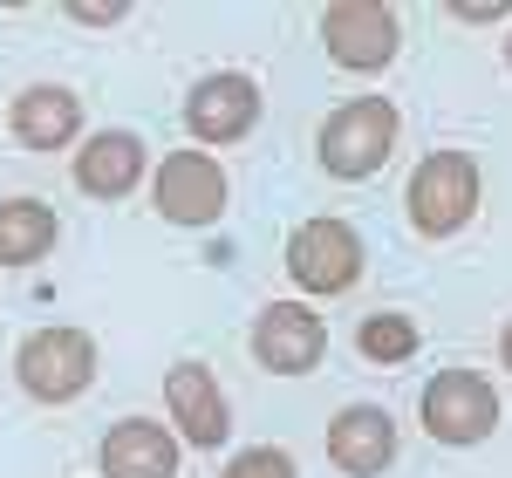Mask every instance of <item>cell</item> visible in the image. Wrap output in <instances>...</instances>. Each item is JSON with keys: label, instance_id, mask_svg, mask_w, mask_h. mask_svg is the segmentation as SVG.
<instances>
[{"label": "cell", "instance_id": "obj_1", "mask_svg": "<svg viewBox=\"0 0 512 478\" xmlns=\"http://www.w3.org/2000/svg\"><path fill=\"white\" fill-rule=\"evenodd\" d=\"M396 130H403V117H396L390 96H349L335 117L321 123V171L349 178V185L355 178H376L396 151Z\"/></svg>", "mask_w": 512, "mask_h": 478}, {"label": "cell", "instance_id": "obj_2", "mask_svg": "<svg viewBox=\"0 0 512 478\" xmlns=\"http://www.w3.org/2000/svg\"><path fill=\"white\" fill-rule=\"evenodd\" d=\"M14 383L35 403H76L96 383V335L89 328H35L14 349Z\"/></svg>", "mask_w": 512, "mask_h": 478}, {"label": "cell", "instance_id": "obj_3", "mask_svg": "<svg viewBox=\"0 0 512 478\" xmlns=\"http://www.w3.org/2000/svg\"><path fill=\"white\" fill-rule=\"evenodd\" d=\"M417 417H424V431L437 444H485L499 431V390H492V376H478V369H437L431 383H424V397H417Z\"/></svg>", "mask_w": 512, "mask_h": 478}, {"label": "cell", "instance_id": "obj_4", "mask_svg": "<svg viewBox=\"0 0 512 478\" xmlns=\"http://www.w3.org/2000/svg\"><path fill=\"white\" fill-rule=\"evenodd\" d=\"M410 226L424 239H451L458 226H472L478 212V164L465 151H431L410 171Z\"/></svg>", "mask_w": 512, "mask_h": 478}, {"label": "cell", "instance_id": "obj_5", "mask_svg": "<svg viewBox=\"0 0 512 478\" xmlns=\"http://www.w3.org/2000/svg\"><path fill=\"white\" fill-rule=\"evenodd\" d=\"M287 274L308 294H349L362 280V239L349 219H301L287 233Z\"/></svg>", "mask_w": 512, "mask_h": 478}, {"label": "cell", "instance_id": "obj_6", "mask_svg": "<svg viewBox=\"0 0 512 478\" xmlns=\"http://www.w3.org/2000/svg\"><path fill=\"white\" fill-rule=\"evenodd\" d=\"M321 41H328V55L342 69L369 76V69H390L396 62L403 21H396V7H383V0H335L321 14Z\"/></svg>", "mask_w": 512, "mask_h": 478}, {"label": "cell", "instance_id": "obj_7", "mask_svg": "<svg viewBox=\"0 0 512 478\" xmlns=\"http://www.w3.org/2000/svg\"><path fill=\"white\" fill-rule=\"evenodd\" d=\"M164 410H171V438H185L192 451H219L233 438V410L226 390L205 362H171L164 369Z\"/></svg>", "mask_w": 512, "mask_h": 478}, {"label": "cell", "instance_id": "obj_8", "mask_svg": "<svg viewBox=\"0 0 512 478\" xmlns=\"http://www.w3.org/2000/svg\"><path fill=\"white\" fill-rule=\"evenodd\" d=\"M151 199L171 226H212L226 212V164L212 151H171L151 178Z\"/></svg>", "mask_w": 512, "mask_h": 478}, {"label": "cell", "instance_id": "obj_9", "mask_svg": "<svg viewBox=\"0 0 512 478\" xmlns=\"http://www.w3.org/2000/svg\"><path fill=\"white\" fill-rule=\"evenodd\" d=\"M328 356V328L315 308H294V301H267L253 315V362L274 369V376H308Z\"/></svg>", "mask_w": 512, "mask_h": 478}, {"label": "cell", "instance_id": "obj_10", "mask_svg": "<svg viewBox=\"0 0 512 478\" xmlns=\"http://www.w3.org/2000/svg\"><path fill=\"white\" fill-rule=\"evenodd\" d=\"M253 123H260V82L239 69H219L185 96V130L198 144H239Z\"/></svg>", "mask_w": 512, "mask_h": 478}, {"label": "cell", "instance_id": "obj_11", "mask_svg": "<svg viewBox=\"0 0 512 478\" xmlns=\"http://www.w3.org/2000/svg\"><path fill=\"white\" fill-rule=\"evenodd\" d=\"M328 458L349 478H383L396 465V417L383 403H349L328 424Z\"/></svg>", "mask_w": 512, "mask_h": 478}, {"label": "cell", "instance_id": "obj_12", "mask_svg": "<svg viewBox=\"0 0 512 478\" xmlns=\"http://www.w3.org/2000/svg\"><path fill=\"white\" fill-rule=\"evenodd\" d=\"M96 465L103 478H178V438L171 424H151V417H117L103 431Z\"/></svg>", "mask_w": 512, "mask_h": 478}, {"label": "cell", "instance_id": "obj_13", "mask_svg": "<svg viewBox=\"0 0 512 478\" xmlns=\"http://www.w3.org/2000/svg\"><path fill=\"white\" fill-rule=\"evenodd\" d=\"M7 130L28 144V151H62L69 137L82 130V96L62 89V82H35L7 103Z\"/></svg>", "mask_w": 512, "mask_h": 478}, {"label": "cell", "instance_id": "obj_14", "mask_svg": "<svg viewBox=\"0 0 512 478\" xmlns=\"http://www.w3.org/2000/svg\"><path fill=\"white\" fill-rule=\"evenodd\" d=\"M144 178V137L137 130H96L76 151V185L89 199H130Z\"/></svg>", "mask_w": 512, "mask_h": 478}, {"label": "cell", "instance_id": "obj_15", "mask_svg": "<svg viewBox=\"0 0 512 478\" xmlns=\"http://www.w3.org/2000/svg\"><path fill=\"white\" fill-rule=\"evenodd\" d=\"M55 212L41 199H0V267H35L55 253Z\"/></svg>", "mask_w": 512, "mask_h": 478}, {"label": "cell", "instance_id": "obj_16", "mask_svg": "<svg viewBox=\"0 0 512 478\" xmlns=\"http://www.w3.org/2000/svg\"><path fill=\"white\" fill-rule=\"evenodd\" d=\"M417 321L403 315V308H376V315H362V328H355V349H362V362H376V369H396V362L417 356Z\"/></svg>", "mask_w": 512, "mask_h": 478}, {"label": "cell", "instance_id": "obj_17", "mask_svg": "<svg viewBox=\"0 0 512 478\" xmlns=\"http://www.w3.org/2000/svg\"><path fill=\"white\" fill-rule=\"evenodd\" d=\"M219 478H301V465H294V451H280V444H246Z\"/></svg>", "mask_w": 512, "mask_h": 478}, {"label": "cell", "instance_id": "obj_18", "mask_svg": "<svg viewBox=\"0 0 512 478\" xmlns=\"http://www.w3.org/2000/svg\"><path fill=\"white\" fill-rule=\"evenodd\" d=\"M130 7H110V0H82V7H69V21H82V28H117Z\"/></svg>", "mask_w": 512, "mask_h": 478}, {"label": "cell", "instance_id": "obj_19", "mask_svg": "<svg viewBox=\"0 0 512 478\" xmlns=\"http://www.w3.org/2000/svg\"><path fill=\"white\" fill-rule=\"evenodd\" d=\"M458 21H472V28H499L506 21V7H451Z\"/></svg>", "mask_w": 512, "mask_h": 478}, {"label": "cell", "instance_id": "obj_20", "mask_svg": "<svg viewBox=\"0 0 512 478\" xmlns=\"http://www.w3.org/2000/svg\"><path fill=\"white\" fill-rule=\"evenodd\" d=\"M499 356H506V369H512V321H506V335H499Z\"/></svg>", "mask_w": 512, "mask_h": 478}, {"label": "cell", "instance_id": "obj_21", "mask_svg": "<svg viewBox=\"0 0 512 478\" xmlns=\"http://www.w3.org/2000/svg\"><path fill=\"white\" fill-rule=\"evenodd\" d=\"M506 69H512V41H506Z\"/></svg>", "mask_w": 512, "mask_h": 478}]
</instances>
